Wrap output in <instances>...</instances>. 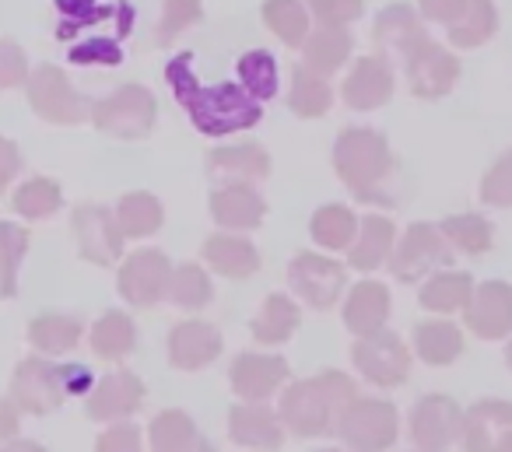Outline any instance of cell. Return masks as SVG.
<instances>
[{
  "label": "cell",
  "mask_w": 512,
  "mask_h": 452,
  "mask_svg": "<svg viewBox=\"0 0 512 452\" xmlns=\"http://www.w3.org/2000/svg\"><path fill=\"white\" fill-rule=\"evenodd\" d=\"M193 67V53H179L169 67H165V81L176 92V102L186 109L190 123L207 137H225V134H239L260 123L264 109L253 95L242 85H214L204 88L197 81Z\"/></svg>",
  "instance_id": "1"
},
{
  "label": "cell",
  "mask_w": 512,
  "mask_h": 452,
  "mask_svg": "<svg viewBox=\"0 0 512 452\" xmlns=\"http://www.w3.org/2000/svg\"><path fill=\"white\" fill-rule=\"evenodd\" d=\"M355 400V382L344 372H323L292 382L281 396V421L299 438H323L337 431L341 414Z\"/></svg>",
  "instance_id": "2"
},
{
  "label": "cell",
  "mask_w": 512,
  "mask_h": 452,
  "mask_svg": "<svg viewBox=\"0 0 512 452\" xmlns=\"http://www.w3.org/2000/svg\"><path fill=\"white\" fill-rule=\"evenodd\" d=\"M334 169L341 176V183L355 193L358 200L369 204H393V193L386 190V183L397 172L393 151L386 144L383 134L365 127H351L337 137L334 144Z\"/></svg>",
  "instance_id": "3"
},
{
  "label": "cell",
  "mask_w": 512,
  "mask_h": 452,
  "mask_svg": "<svg viewBox=\"0 0 512 452\" xmlns=\"http://www.w3.org/2000/svg\"><path fill=\"white\" fill-rule=\"evenodd\" d=\"M155 95L141 85H123L120 92L106 95L102 102H95L92 123L109 137H120V141H137V137H148L155 127Z\"/></svg>",
  "instance_id": "4"
},
{
  "label": "cell",
  "mask_w": 512,
  "mask_h": 452,
  "mask_svg": "<svg viewBox=\"0 0 512 452\" xmlns=\"http://www.w3.org/2000/svg\"><path fill=\"white\" fill-rule=\"evenodd\" d=\"M397 410L386 400H355L348 403V410L341 414V424H337V435L348 445L351 452H386L393 442H397Z\"/></svg>",
  "instance_id": "5"
},
{
  "label": "cell",
  "mask_w": 512,
  "mask_h": 452,
  "mask_svg": "<svg viewBox=\"0 0 512 452\" xmlns=\"http://www.w3.org/2000/svg\"><path fill=\"white\" fill-rule=\"evenodd\" d=\"M449 260H453V242L446 239V232L418 221V225L407 228L404 239H400L397 249H393L390 274L404 284H414V281H421V277L432 274V270L446 267Z\"/></svg>",
  "instance_id": "6"
},
{
  "label": "cell",
  "mask_w": 512,
  "mask_h": 452,
  "mask_svg": "<svg viewBox=\"0 0 512 452\" xmlns=\"http://www.w3.org/2000/svg\"><path fill=\"white\" fill-rule=\"evenodd\" d=\"M351 361L355 368L372 382V386L393 389L411 375V351L397 333H372V337H358L351 347Z\"/></svg>",
  "instance_id": "7"
},
{
  "label": "cell",
  "mask_w": 512,
  "mask_h": 452,
  "mask_svg": "<svg viewBox=\"0 0 512 452\" xmlns=\"http://www.w3.org/2000/svg\"><path fill=\"white\" fill-rule=\"evenodd\" d=\"M67 382H64V365H50L43 358H25L15 368L11 379V400L25 410V414H53L60 410V403L67 400Z\"/></svg>",
  "instance_id": "8"
},
{
  "label": "cell",
  "mask_w": 512,
  "mask_h": 452,
  "mask_svg": "<svg viewBox=\"0 0 512 452\" xmlns=\"http://www.w3.org/2000/svg\"><path fill=\"white\" fill-rule=\"evenodd\" d=\"M71 228L74 239H78V253L95 267H113L123 256V239L127 235L120 228V218L113 211H106V207L81 204L71 218Z\"/></svg>",
  "instance_id": "9"
},
{
  "label": "cell",
  "mask_w": 512,
  "mask_h": 452,
  "mask_svg": "<svg viewBox=\"0 0 512 452\" xmlns=\"http://www.w3.org/2000/svg\"><path fill=\"white\" fill-rule=\"evenodd\" d=\"M404 60H407V78H411V92L418 99H442V95L453 92L456 78H460V60L428 36H421L404 53Z\"/></svg>",
  "instance_id": "10"
},
{
  "label": "cell",
  "mask_w": 512,
  "mask_h": 452,
  "mask_svg": "<svg viewBox=\"0 0 512 452\" xmlns=\"http://www.w3.org/2000/svg\"><path fill=\"white\" fill-rule=\"evenodd\" d=\"M463 435V410L442 393L421 396L411 410V442L421 452H442Z\"/></svg>",
  "instance_id": "11"
},
{
  "label": "cell",
  "mask_w": 512,
  "mask_h": 452,
  "mask_svg": "<svg viewBox=\"0 0 512 452\" xmlns=\"http://www.w3.org/2000/svg\"><path fill=\"white\" fill-rule=\"evenodd\" d=\"M172 263L158 249H141V253H130L120 267V295L127 298L137 309H151L169 295L172 281Z\"/></svg>",
  "instance_id": "12"
},
{
  "label": "cell",
  "mask_w": 512,
  "mask_h": 452,
  "mask_svg": "<svg viewBox=\"0 0 512 452\" xmlns=\"http://www.w3.org/2000/svg\"><path fill=\"white\" fill-rule=\"evenodd\" d=\"M288 281H292L295 295L313 305V309H334L344 284H348V270L337 260H330V256L299 253L292 260V267H288Z\"/></svg>",
  "instance_id": "13"
},
{
  "label": "cell",
  "mask_w": 512,
  "mask_h": 452,
  "mask_svg": "<svg viewBox=\"0 0 512 452\" xmlns=\"http://www.w3.org/2000/svg\"><path fill=\"white\" fill-rule=\"evenodd\" d=\"M29 102L43 120L50 123H64V127H74V123H85L88 106L78 92L71 88V81L64 78V71H57L53 64H43L32 71L29 78Z\"/></svg>",
  "instance_id": "14"
},
{
  "label": "cell",
  "mask_w": 512,
  "mask_h": 452,
  "mask_svg": "<svg viewBox=\"0 0 512 452\" xmlns=\"http://www.w3.org/2000/svg\"><path fill=\"white\" fill-rule=\"evenodd\" d=\"M463 323L481 340H505L512 333V288L505 281H484L474 288Z\"/></svg>",
  "instance_id": "15"
},
{
  "label": "cell",
  "mask_w": 512,
  "mask_h": 452,
  "mask_svg": "<svg viewBox=\"0 0 512 452\" xmlns=\"http://www.w3.org/2000/svg\"><path fill=\"white\" fill-rule=\"evenodd\" d=\"M228 438L242 449L274 452L285 445V421L264 403H235L228 410Z\"/></svg>",
  "instance_id": "16"
},
{
  "label": "cell",
  "mask_w": 512,
  "mask_h": 452,
  "mask_svg": "<svg viewBox=\"0 0 512 452\" xmlns=\"http://www.w3.org/2000/svg\"><path fill=\"white\" fill-rule=\"evenodd\" d=\"M228 379H232V389L239 400L264 403L288 382V361L274 358V354H239L232 361Z\"/></svg>",
  "instance_id": "17"
},
{
  "label": "cell",
  "mask_w": 512,
  "mask_h": 452,
  "mask_svg": "<svg viewBox=\"0 0 512 452\" xmlns=\"http://www.w3.org/2000/svg\"><path fill=\"white\" fill-rule=\"evenodd\" d=\"M221 354V333L204 319H183L169 333V361L179 372H200Z\"/></svg>",
  "instance_id": "18"
},
{
  "label": "cell",
  "mask_w": 512,
  "mask_h": 452,
  "mask_svg": "<svg viewBox=\"0 0 512 452\" xmlns=\"http://www.w3.org/2000/svg\"><path fill=\"white\" fill-rule=\"evenodd\" d=\"M144 403V382L134 372H113L88 396V417L92 421H123Z\"/></svg>",
  "instance_id": "19"
},
{
  "label": "cell",
  "mask_w": 512,
  "mask_h": 452,
  "mask_svg": "<svg viewBox=\"0 0 512 452\" xmlns=\"http://www.w3.org/2000/svg\"><path fill=\"white\" fill-rule=\"evenodd\" d=\"M341 95L358 113L379 109L383 102H390V95H393V67L386 64V57H362L351 67Z\"/></svg>",
  "instance_id": "20"
},
{
  "label": "cell",
  "mask_w": 512,
  "mask_h": 452,
  "mask_svg": "<svg viewBox=\"0 0 512 452\" xmlns=\"http://www.w3.org/2000/svg\"><path fill=\"white\" fill-rule=\"evenodd\" d=\"M267 214L264 197L253 190V183H225L221 190H214L211 197V218L221 228H232V232H249V228H260Z\"/></svg>",
  "instance_id": "21"
},
{
  "label": "cell",
  "mask_w": 512,
  "mask_h": 452,
  "mask_svg": "<svg viewBox=\"0 0 512 452\" xmlns=\"http://www.w3.org/2000/svg\"><path fill=\"white\" fill-rule=\"evenodd\" d=\"M512 431V403L481 400L463 414V449L467 452H495L498 438Z\"/></svg>",
  "instance_id": "22"
},
{
  "label": "cell",
  "mask_w": 512,
  "mask_h": 452,
  "mask_svg": "<svg viewBox=\"0 0 512 452\" xmlns=\"http://www.w3.org/2000/svg\"><path fill=\"white\" fill-rule=\"evenodd\" d=\"M390 319V291L379 281H362L351 288L348 302H344V326L355 337H372L379 333Z\"/></svg>",
  "instance_id": "23"
},
{
  "label": "cell",
  "mask_w": 512,
  "mask_h": 452,
  "mask_svg": "<svg viewBox=\"0 0 512 452\" xmlns=\"http://www.w3.org/2000/svg\"><path fill=\"white\" fill-rule=\"evenodd\" d=\"M207 169L211 176L228 179V183H256L271 172V155L260 144H228V148H214L207 155Z\"/></svg>",
  "instance_id": "24"
},
{
  "label": "cell",
  "mask_w": 512,
  "mask_h": 452,
  "mask_svg": "<svg viewBox=\"0 0 512 452\" xmlns=\"http://www.w3.org/2000/svg\"><path fill=\"white\" fill-rule=\"evenodd\" d=\"M204 260L211 270H218L228 281H246L260 270V253L253 249V242L242 239V235H211L204 242Z\"/></svg>",
  "instance_id": "25"
},
{
  "label": "cell",
  "mask_w": 512,
  "mask_h": 452,
  "mask_svg": "<svg viewBox=\"0 0 512 452\" xmlns=\"http://www.w3.org/2000/svg\"><path fill=\"white\" fill-rule=\"evenodd\" d=\"M393 239H397V228H393L390 218H383V214H369V218L362 221V228H358V239L355 246H351V267L355 270H376L383 267V263H390L393 256Z\"/></svg>",
  "instance_id": "26"
},
{
  "label": "cell",
  "mask_w": 512,
  "mask_h": 452,
  "mask_svg": "<svg viewBox=\"0 0 512 452\" xmlns=\"http://www.w3.org/2000/svg\"><path fill=\"white\" fill-rule=\"evenodd\" d=\"M351 57V36L344 32V25H320L316 32H309L306 46H302V64L316 74H334L344 60Z\"/></svg>",
  "instance_id": "27"
},
{
  "label": "cell",
  "mask_w": 512,
  "mask_h": 452,
  "mask_svg": "<svg viewBox=\"0 0 512 452\" xmlns=\"http://www.w3.org/2000/svg\"><path fill=\"white\" fill-rule=\"evenodd\" d=\"M414 351L421 354L425 365H453L463 351L460 326L446 323V319H425L414 326Z\"/></svg>",
  "instance_id": "28"
},
{
  "label": "cell",
  "mask_w": 512,
  "mask_h": 452,
  "mask_svg": "<svg viewBox=\"0 0 512 452\" xmlns=\"http://www.w3.org/2000/svg\"><path fill=\"white\" fill-rule=\"evenodd\" d=\"M299 323H302V312L292 298L267 295L264 309L249 323V330H253L256 344H285V340H292V333L299 330Z\"/></svg>",
  "instance_id": "29"
},
{
  "label": "cell",
  "mask_w": 512,
  "mask_h": 452,
  "mask_svg": "<svg viewBox=\"0 0 512 452\" xmlns=\"http://www.w3.org/2000/svg\"><path fill=\"white\" fill-rule=\"evenodd\" d=\"M470 295H474V277L463 274V270H442V274H432L421 288V305L428 312H449L467 309Z\"/></svg>",
  "instance_id": "30"
},
{
  "label": "cell",
  "mask_w": 512,
  "mask_h": 452,
  "mask_svg": "<svg viewBox=\"0 0 512 452\" xmlns=\"http://www.w3.org/2000/svg\"><path fill=\"white\" fill-rule=\"evenodd\" d=\"M421 36H425V32H421L418 15H414V8H407V4L386 8L383 15L376 18V32H372L379 50H390V53H407Z\"/></svg>",
  "instance_id": "31"
},
{
  "label": "cell",
  "mask_w": 512,
  "mask_h": 452,
  "mask_svg": "<svg viewBox=\"0 0 512 452\" xmlns=\"http://www.w3.org/2000/svg\"><path fill=\"white\" fill-rule=\"evenodd\" d=\"M92 351L106 361H123L137 347L134 319L127 312H106L99 323L92 326Z\"/></svg>",
  "instance_id": "32"
},
{
  "label": "cell",
  "mask_w": 512,
  "mask_h": 452,
  "mask_svg": "<svg viewBox=\"0 0 512 452\" xmlns=\"http://www.w3.org/2000/svg\"><path fill=\"white\" fill-rule=\"evenodd\" d=\"M288 106H292V113L302 116V120H316V116H323L330 106H334V92H330L323 74L309 71V67L302 64V67H295V74H292Z\"/></svg>",
  "instance_id": "33"
},
{
  "label": "cell",
  "mask_w": 512,
  "mask_h": 452,
  "mask_svg": "<svg viewBox=\"0 0 512 452\" xmlns=\"http://www.w3.org/2000/svg\"><path fill=\"white\" fill-rule=\"evenodd\" d=\"M85 326L74 316H60V312H46V316L32 319L29 326V340L32 347H39L43 354H67L78 347Z\"/></svg>",
  "instance_id": "34"
},
{
  "label": "cell",
  "mask_w": 512,
  "mask_h": 452,
  "mask_svg": "<svg viewBox=\"0 0 512 452\" xmlns=\"http://www.w3.org/2000/svg\"><path fill=\"white\" fill-rule=\"evenodd\" d=\"M498 11L491 0H467V11L449 25V43L463 46V50H474V46L488 43L495 36Z\"/></svg>",
  "instance_id": "35"
},
{
  "label": "cell",
  "mask_w": 512,
  "mask_h": 452,
  "mask_svg": "<svg viewBox=\"0 0 512 452\" xmlns=\"http://www.w3.org/2000/svg\"><path fill=\"white\" fill-rule=\"evenodd\" d=\"M358 218L351 207L344 204H327L313 214V239L320 242L323 249H351L355 246V235H358Z\"/></svg>",
  "instance_id": "36"
},
{
  "label": "cell",
  "mask_w": 512,
  "mask_h": 452,
  "mask_svg": "<svg viewBox=\"0 0 512 452\" xmlns=\"http://www.w3.org/2000/svg\"><path fill=\"white\" fill-rule=\"evenodd\" d=\"M116 218H120V228L127 239H148L162 228L165 211L158 204V197L151 193H127L116 207Z\"/></svg>",
  "instance_id": "37"
},
{
  "label": "cell",
  "mask_w": 512,
  "mask_h": 452,
  "mask_svg": "<svg viewBox=\"0 0 512 452\" xmlns=\"http://www.w3.org/2000/svg\"><path fill=\"white\" fill-rule=\"evenodd\" d=\"M60 204H64V193L46 176H36V179H29V183H22L15 190V197H11V207L29 221L50 218V214L60 211Z\"/></svg>",
  "instance_id": "38"
},
{
  "label": "cell",
  "mask_w": 512,
  "mask_h": 452,
  "mask_svg": "<svg viewBox=\"0 0 512 452\" xmlns=\"http://www.w3.org/2000/svg\"><path fill=\"white\" fill-rule=\"evenodd\" d=\"M264 22L285 46H306L309 39V15L299 0H267Z\"/></svg>",
  "instance_id": "39"
},
{
  "label": "cell",
  "mask_w": 512,
  "mask_h": 452,
  "mask_svg": "<svg viewBox=\"0 0 512 452\" xmlns=\"http://www.w3.org/2000/svg\"><path fill=\"white\" fill-rule=\"evenodd\" d=\"M239 81L256 102H267L278 95V64L267 50H253L239 60Z\"/></svg>",
  "instance_id": "40"
},
{
  "label": "cell",
  "mask_w": 512,
  "mask_h": 452,
  "mask_svg": "<svg viewBox=\"0 0 512 452\" xmlns=\"http://www.w3.org/2000/svg\"><path fill=\"white\" fill-rule=\"evenodd\" d=\"M211 277L207 270H200L197 263H183V267L172 270L169 281V298L179 305V309H204L211 302Z\"/></svg>",
  "instance_id": "41"
},
{
  "label": "cell",
  "mask_w": 512,
  "mask_h": 452,
  "mask_svg": "<svg viewBox=\"0 0 512 452\" xmlns=\"http://www.w3.org/2000/svg\"><path fill=\"white\" fill-rule=\"evenodd\" d=\"M442 232L446 239L453 242L460 253H470V256H481L491 249V225L477 214H453V218L442 221Z\"/></svg>",
  "instance_id": "42"
},
{
  "label": "cell",
  "mask_w": 512,
  "mask_h": 452,
  "mask_svg": "<svg viewBox=\"0 0 512 452\" xmlns=\"http://www.w3.org/2000/svg\"><path fill=\"white\" fill-rule=\"evenodd\" d=\"M29 253V232L22 225L4 221L0 225V260H4V298H15L18 284V263Z\"/></svg>",
  "instance_id": "43"
},
{
  "label": "cell",
  "mask_w": 512,
  "mask_h": 452,
  "mask_svg": "<svg viewBox=\"0 0 512 452\" xmlns=\"http://www.w3.org/2000/svg\"><path fill=\"white\" fill-rule=\"evenodd\" d=\"M200 15H204L200 0H165V11H162V22H158L155 39H158V43H165V39L179 36L183 29L197 25Z\"/></svg>",
  "instance_id": "44"
},
{
  "label": "cell",
  "mask_w": 512,
  "mask_h": 452,
  "mask_svg": "<svg viewBox=\"0 0 512 452\" xmlns=\"http://www.w3.org/2000/svg\"><path fill=\"white\" fill-rule=\"evenodd\" d=\"M481 200L488 207H512V151H505L481 183Z\"/></svg>",
  "instance_id": "45"
},
{
  "label": "cell",
  "mask_w": 512,
  "mask_h": 452,
  "mask_svg": "<svg viewBox=\"0 0 512 452\" xmlns=\"http://www.w3.org/2000/svg\"><path fill=\"white\" fill-rule=\"evenodd\" d=\"M95 452H144V442H141V428L137 424H109L106 431L99 435L95 442Z\"/></svg>",
  "instance_id": "46"
},
{
  "label": "cell",
  "mask_w": 512,
  "mask_h": 452,
  "mask_svg": "<svg viewBox=\"0 0 512 452\" xmlns=\"http://www.w3.org/2000/svg\"><path fill=\"white\" fill-rule=\"evenodd\" d=\"M313 15L320 18V25H348L362 15V0H309Z\"/></svg>",
  "instance_id": "47"
},
{
  "label": "cell",
  "mask_w": 512,
  "mask_h": 452,
  "mask_svg": "<svg viewBox=\"0 0 512 452\" xmlns=\"http://www.w3.org/2000/svg\"><path fill=\"white\" fill-rule=\"evenodd\" d=\"M29 64H25L22 50H18L11 39H4V46H0V85L4 88H15L22 85V81H29Z\"/></svg>",
  "instance_id": "48"
},
{
  "label": "cell",
  "mask_w": 512,
  "mask_h": 452,
  "mask_svg": "<svg viewBox=\"0 0 512 452\" xmlns=\"http://www.w3.org/2000/svg\"><path fill=\"white\" fill-rule=\"evenodd\" d=\"M120 60H123L120 46L109 43V39H92V43H81V46H74V50H71V64H106V67H113V64H120Z\"/></svg>",
  "instance_id": "49"
},
{
  "label": "cell",
  "mask_w": 512,
  "mask_h": 452,
  "mask_svg": "<svg viewBox=\"0 0 512 452\" xmlns=\"http://www.w3.org/2000/svg\"><path fill=\"white\" fill-rule=\"evenodd\" d=\"M463 11H467V0H421V15H425L428 22L453 25Z\"/></svg>",
  "instance_id": "50"
},
{
  "label": "cell",
  "mask_w": 512,
  "mask_h": 452,
  "mask_svg": "<svg viewBox=\"0 0 512 452\" xmlns=\"http://www.w3.org/2000/svg\"><path fill=\"white\" fill-rule=\"evenodd\" d=\"M0 158H4V165H0V186H11V179H15V172H18V148H15V141L0 144Z\"/></svg>",
  "instance_id": "51"
},
{
  "label": "cell",
  "mask_w": 512,
  "mask_h": 452,
  "mask_svg": "<svg viewBox=\"0 0 512 452\" xmlns=\"http://www.w3.org/2000/svg\"><path fill=\"white\" fill-rule=\"evenodd\" d=\"M18 403L11 400H4V407H0V435H4V442H11V438H15V431H18Z\"/></svg>",
  "instance_id": "52"
},
{
  "label": "cell",
  "mask_w": 512,
  "mask_h": 452,
  "mask_svg": "<svg viewBox=\"0 0 512 452\" xmlns=\"http://www.w3.org/2000/svg\"><path fill=\"white\" fill-rule=\"evenodd\" d=\"M64 382H67V393H85L92 386V372L81 365H64Z\"/></svg>",
  "instance_id": "53"
},
{
  "label": "cell",
  "mask_w": 512,
  "mask_h": 452,
  "mask_svg": "<svg viewBox=\"0 0 512 452\" xmlns=\"http://www.w3.org/2000/svg\"><path fill=\"white\" fill-rule=\"evenodd\" d=\"M0 452H46V449L39 442H15V438H11V442L4 445Z\"/></svg>",
  "instance_id": "54"
},
{
  "label": "cell",
  "mask_w": 512,
  "mask_h": 452,
  "mask_svg": "<svg viewBox=\"0 0 512 452\" xmlns=\"http://www.w3.org/2000/svg\"><path fill=\"white\" fill-rule=\"evenodd\" d=\"M179 452H214V445H211V442H207V438H204V435H200V438H197V442H193V445H186V449H179Z\"/></svg>",
  "instance_id": "55"
},
{
  "label": "cell",
  "mask_w": 512,
  "mask_h": 452,
  "mask_svg": "<svg viewBox=\"0 0 512 452\" xmlns=\"http://www.w3.org/2000/svg\"><path fill=\"white\" fill-rule=\"evenodd\" d=\"M495 452H512V431H505V435H502V438H498Z\"/></svg>",
  "instance_id": "56"
},
{
  "label": "cell",
  "mask_w": 512,
  "mask_h": 452,
  "mask_svg": "<svg viewBox=\"0 0 512 452\" xmlns=\"http://www.w3.org/2000/svg\"><path fill=\"white\" fill-rule=\"evenodd\" d=\"M505 361H509V368H512V340H509V347H505Z\"/></svg>",
  "instance_id": "57"
},
{
  "label": "cell",
  "mask_w": 512,
  "mask_h": 452,
  "mask_svg": "<svg viewBox=\"0 0 512 452\" xmlns=\"http://www.w3.org/2000/svg\"><path fill=\"white\" fill-rule=\"evenodd\" d=\"M323 452H344V449H323Z\"/></svg>",
  "instance_id": "58"
}]
</instances>
